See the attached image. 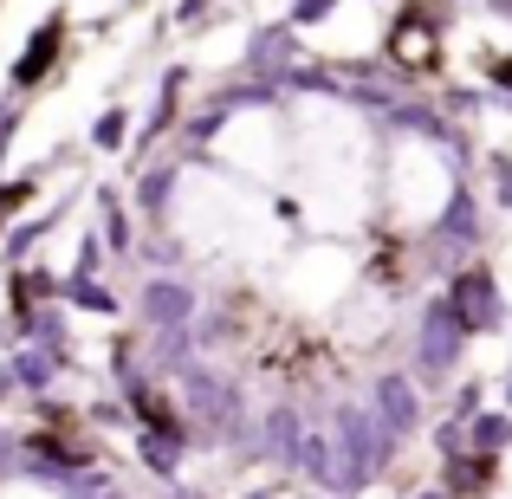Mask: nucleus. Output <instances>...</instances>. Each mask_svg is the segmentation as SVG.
Masks as SVG:
<instances>
[{"label": "nucleus", "instance_id": "obj_6", "mask_svg": "<svg viewBox=\"0 0 512 499\" xmlns=\"http://www.w3.org/2000/svg\"><path fill=\"white\" fill-rule=\"evenodd\" d=\"M396 59H402V65H428V59H435V33H428V26L396 33Z\"/></svg>", "mask_w": 512, "mask_h": 499}, {"label": "nucleus", "instance_id": "obj_5", "mask_svg": "<svg viewBox=\"0 0 512 499\" xmlns=\"http://www.w3.org/2000/svg\"><path fill=\"white\" fill-rule=\"evenodd\" d=\"M221 156L240 163V169H253V175H279L286 169V130H279V117L247 111L221 130Z\"/></svg>", "mask_w": 512, "mask_h": 499}, {"label": "nucleus", "instance_id": "obj_1", "mask_svg": "<svg viewBox=\"0 0 512 499\" xmlns=\"http://www.w3.org/2000/svg\"><path fill=\"white\" fill-rule=\"evenodd\" d=\"M305 201L325 227H350L370 195V137L350 111H305Z\"/></svg>", "mask_w": 512, "mask_h": 499}, {"label": "nucleus", "instance_id": "obj_4", "mask_svg": "<svg viewBox=\"0 0 512 499\" xmlns=\"http://www.w3.org/2000/svg\"><path fill=\"white\" fill-rule=\"evenodd\" d=\"M286 292L299 305H312V312H331V305H350V292H357V266H350V253H338V247L299 253V260L286 266Z\"/></svg>", "mask_w": 512, "mask_h": 499}, {"label": "nucleus", "instance_id": "obj_2", "mask_svg": "<svg viewBox=\"0 0 512 499\" xmlns=\"http://www.w3.org/2000/svg\"><path fill=\"white\" fill-rule=\"evenodd\" d=\"M182 227H188L195 247H214V253H253V247L273 240V221H266L247 195L208 182V175H195V182L182 188Z\"/></svg>", "mask_w": 512, "mask_h": 499}, {"label": "nucleus", "instance_id": "obj_3", "mask_svg": "<svg viewBox=\"0 0 512 499\" xmlns=\"http://www.w3.org/2000/svg\"><path fill=\"white\" fill-rule=\"evenodd\" d=\"M448 195H454V169L428 143H402L396 163H389V208H396V221H409V227L435 221L448 208Z\"/></svg>", "mask_w": 512, "mask_h": 499}]
</instances>
